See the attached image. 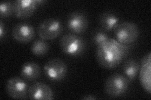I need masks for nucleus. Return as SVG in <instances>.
Instances as JSON below:
<instances>
[{
    "instance_id": "15",
    "label": "nucleus",
    "mask_w": 151,
    "mask_h": 100,
    "mask_svg": "<svg viewBox=\"0 0 151 100\" xmlns=\"http://www.w3.org/2000/svg\"><path fill=\"white\" fill-rule=\"evenodd\" d=\"M140 65L134 58H130L125 61L122 66L124 74L130 82H133L137 76L140 70Z\"/></svg>"
},
{
    "instance_id": "6",
    "label": "nucleus",
    "mask_w": 151,
    "mask_h": 100,
    "mask_svg": "<svg viewBox=\"0 0 151 100\" xmlns=\"http://www.w3.org/2000/svg\"><path fill=\"white\" fill-rule=\"evenodd\" d=\"M63 30V25L60 20L57 18H48L39 24L37 33L41 39L52 40L58 38Z\"/></svg>"
},
{
    "instance_id": "16",
    "label": "nucleus",
    "mask_w": 151,
    "mask_h": 100,
    "mask_svg": "<svg viewBox=\"0 0 151 100\" xmlns=\"http://www.w3.org/2000/svg\"><path fill=\"white\" fill-rule=\"evenodd\" d=\"M49 48V44L47 41L40 38L34 41L31 46V51L37 56H43L48 53Z\"/></svg>"
},
{
    "instance_id": "2",
    "label": "nucleus",
    "mask_w": 151,
    "mask_h": 100,
    "mask_svg": "<svg viewBox=\"0 0 151 100\" xmlns=\"http://www.w3.org/2000/svg\"><path fill=\"white\" fill-rule=\"evenodd\" d=\"M60 47L66 55L76 58L84 53L86 48V42L81 36L74 33H68L61 37Z\"/></svg>"
},
{
    "instance_id": "20",
    "label": "nucleus",
    "mask_w": 151,
    "mask_h": 100,
    "mask_svg": "<svg viewBox=\"0 0 151 100\" xmlns=\"http://www.w3.org/2000/svg\"><path fill=\"white\" fill-rule=\"evenodd\" d=\"M83 99H88V100H93V99H96L97 98L96 96H94V95L92 94H89L86 95V96H84V97L82 98Z\"/></svg>"
},
{
    "instance_id": "12",
    "label": "nucleus",
    "mask_w": 151,
    "mask_h": 100,
    "mask_svg": "<svg viewBox=\"0 0 151 100\" xmlns=\"http://www.w3.org/2000/svg\"><path fill=\"white\" fill-rule=\"evenodd\" d=\"M15 3V15L19 19H26L32 16L39 5L37 0H17Z\"/></svg>"
},
{
    "instance_id": "7",
    "label": "nucleus",
    "mask_w": 151,
    "mask_h": 100,
    "mask_svg": "<svg viewBox=\"0 0 151 100\" xmlns=\"http://www.w3.org/2000/svg\"><path fill=\"white\" fill-rule=\"evenodd\" d=\"M28 85L22 77L9 78L6 84V91L9 96L16 99H24L28 97Z\"/></svg>"
},
{
    "instance_id": "11",
    "label": "nucleus",
    "mask_w": 151,
    "mask_h": 100,
    "mask_svg": "<svg viewBox=\"0 0 151 100\" xmlns=\"http://www.w3.org/2000/svg\"><path fill=\"white\" fill-rule=\"evenodd\" d=\"M151 53L150 52L145 55L140 61V82L144 89L148 94L151 93L150 72H151Z\"/></svg>"
},
{
    "instance_id": "9",
    "label": "nucleus",
    "mask_w": 151,
    "mask_h": 100,
    "mask_svg": "<svg viewBox=\"0 0 151 100\" xmlns=\"http://www.w3.org/2000/svg\"><path fill=\"white\" fill-rule=\"evenodd\" d=\"M35 35L34 28L28 23H18L13 28L12 36L13 38L19 43H29L34 38Z\"/></svg>"
},
{
    "instance_id": "17",
    "label": "nucleus",
    "mask_w": 151,
    "mask_h": 100,
    "mask_svg": "<svg viewBox=\"0 0 151 100\" xmlns=\"http://www.w3.org/2000/svg\"><path fill=\"white\" fill-rule=\"evenodd\" d=\"M15 15V3L14 1H2L0 4V16L8 18Z\"/></svg>"
},
{
    "instance_id": "13",
    "label": "nucleus",
    "mask_w": 151,
    "mask_h": 100,
    "mask_svg": "<svg viewBox=\"0 0 151 100\" xmlns=\"http://www.w3.org/2000/svg\"><path fill=\"white\" fill-rule=\"evenodd\" d=\"M42 73L40 65L34 61H28L22 65L21 77L28 82H32L39 78Z\"/></svg>"
},
{
    "instance_id": "1",
    "label": "nucleus",
    "mask_w": 151,
    "mask_h": 100,
    "mask_svg": "<svg viewBox=\"0 0 151 100\" xmlns=\"http://www.w3.org/2000/svg\"><path fill=\"white\" fill-rule=\"evenodd\" d=\"M130 45H124L113 38H109L96 48V56L98 64L105 69L119 66L128 56Z\"/></svg>"
},
{
    "instance_id": "14",
    "label": "nucleus",
    "mask_w": 151,
    "mask_h": 100,
    "mask_svg": "<svg viewBox=\"0 0 151 100\" xmlns=\"http://www.w3.org/2000/svg\"><path fill=\"white\" fill-rule=\"evenodd\" d=\"M119 21V17L111 11L103 13L99 18V23L101 28L106 32L113 30Z\"/></svg>"
},
{
    "instance_id": "3",
    "label": "nucleus",
    "mask_w": 151,
    "mask_h": 100,
    "mask_svg": "<svg viewBox=\"0 0 151 100\" xmlns=\"http://www.w3.org/2000/svg\"><path fill=\"white\" fill-rule=\"evenodd\" d=\"M115 40L122 44L132 45L137 40L140 35L137 24L130 21L119 23L113 28Z\"/></svg>"
},
{
    "instance_id": "18",
    "label": "nucleus",
    "mask_w": 151,
    "mask_h": 100,
    "mask_svg": "<svg viewBox=\"0 0 151 100\" xmlns=\"http://www.w3.org/2000/svg\"><path fill=\"white\" fill-rule=\"evenodd\" d=\"M110 38L108 36L106 31L103 30L101 28H97L94 30L93 34V43L96 46L100 45L103 42L106 41L109 39Z\"/></svg>"
},
{
    "instance_id": "4",
    "label": "nucleus",
    "mask_w": 151,
    "mask_h": 100,
    "mask_svg": "<svg viewBox=\"0 0 151 100\" xmlns=\"http://www.w3.org/2000/svg\"><path fill=\"white\" fill-rule=\"evenodd\" d=\"M130 82L124 74L114 73L108 77L104 86L105 93L110 97H119L125 94L129 88Z\"/></svg>"
},
{
    "instance_id": "19",
    "label": "nucleus",
    "mask_w": 151,
    "mask_h": 100,
    "mask_svg": "<svg viewBox=\"0 0 151 100\" xmlns=\"http://www.w3.org/2000/svg\"><path fill=\"white\" fill-rule=\"evenodd\" d=\"M6 36V27L2 21H0V38L3 41Z\"/></svg>"
},
{
    "instance_id": "8",
    "label": "nucleus",
    "mask_w": 151,
    "mask_h": 100,
    "mask_svg": "<svg viewBox=\"0 0 151 100\" xmlns=\"http://www.w3.org/2000/svg\"><path fill=\"white\" fill-rule=\"evenodd\" d=\"M66 24L70 32L76 35H79L87 30L89 23L88 17L84 13L73 11L68 15Z\"/></svg>"
},
{
    "instance_id": "5",
    "label": "nucleus",
    "mask_w": 151,
    "mask_h": 100,
    "mask_svg": "<svg viewBox=\"0 0 151 100\" xmlns=\"http://www.w3.org/2000/svg\"><path fill=\"white\" fill-rule=\"evenodd\" d=\"M44 71L47 79L53 82H59L67 77L68 67L63 60L53 58L46 62Z\"/></svg>"
},
{
    "instance_id": "10",
    "label": "nucleus",
    "mask_w": 151,
    "mask_h": 100,
    "mask_svg": "<svg viewBox=\"0 0 151 100\" xmlns=\"http://www.w3.org/2000/svg\"><path fill=\"white\" fill-rule=\"evenodd\" d=\"M28 98L30 99L51 100L54 98L52 89L47 84L35 82L28 88Z\"/></svg>"
}]
</instances>
